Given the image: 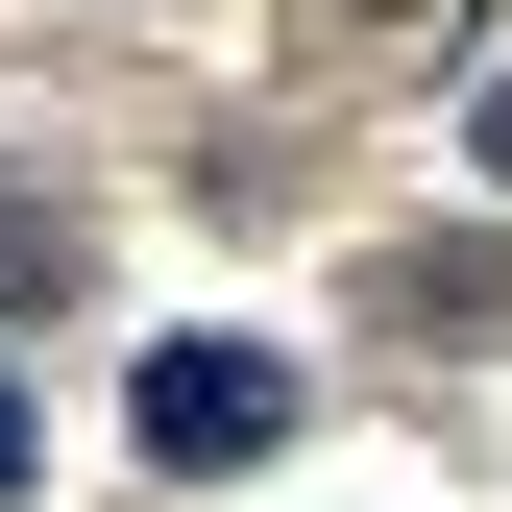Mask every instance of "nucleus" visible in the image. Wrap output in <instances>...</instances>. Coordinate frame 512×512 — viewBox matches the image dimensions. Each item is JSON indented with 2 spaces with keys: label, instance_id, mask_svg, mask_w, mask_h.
I'll list each match as a JSON object with an SVG mask.
<instances>
[{
  "label": "nucleus",
  "instance_id": "obj_1",
  "mask_svg": "<svg viewBox=\"0 0 512 512\" xmlns=\"http://www.w3.org/2000/svg\"><path fill=\"white\" fill-rule=\"evenodd\" d=\"M269 439H293V366H269V342H147V464H171V488L269 464Z\"/></svg>",
  "mask_w": 512,
  "mask_h": 512
},
{
  "label": "nucleus",
  "instance_id": "obj_2",
  "mask_svg": "<svg viewBox=\"0 0 512 512\" xmlns=\"http://www.w3.org/2000/svg\"><path fill=\"white\" fill-rule=\"evenodd\" d=\"M25 464H49V415H25V391H0V488H25Z\"/></svg>",
  "mask_w": 512,
  "mask_h": 512
},
{
  "label": "nucleus",
  "instance_id": "obj_3",
  "mask_svg": "<svg viewBox=\"0 0 512 512\" xmlns=\"http://www.w3.org/2000/svg\"><path fill=\"white\" fill-rule=\"evenodd\" d=\"M488 196H512V74H488Z\"/></svg>",
  "mask_w": 512,
  "mask_h": 512
}]
</instances>
